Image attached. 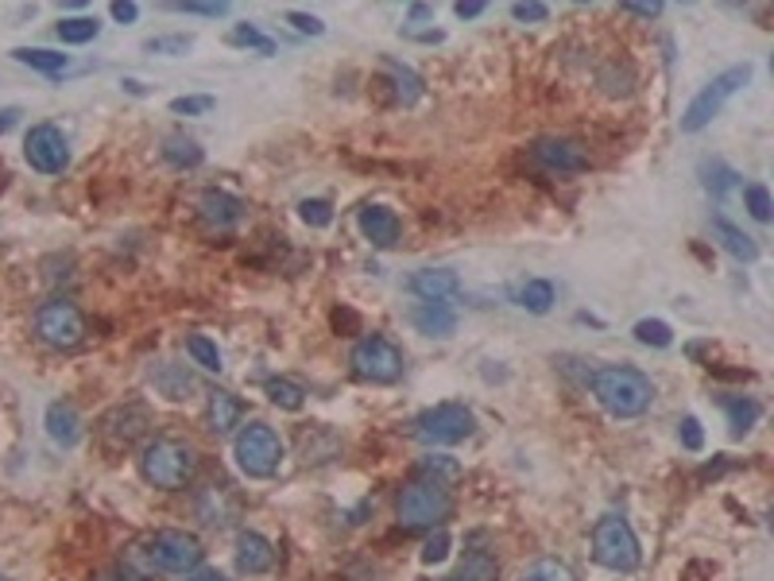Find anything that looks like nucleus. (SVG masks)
Here are the masks:
<instances>
[{
    "mask_svg": "<svg viewBox=\"0 0 774 581\" xmlns=\"http://www.w3.org/2000/svg\"><path fill=\"white\" fill-rule=\"evenodd\" d=\"M152 426V415H147V407H139V403H128V407H116L105 415V423H101V431H105V438L113 446H132L139 438V434Z\"/></svg>",
    "mask_w": 774,
    "mask_h": 581,
    "instance_id": "obj_12",
    "label": "nucleus"
},
{
    "mask_svg": "<svg viewBox=\"0 0 774 581\" xmlns=\"http://www.w3.org/2000/svg\"><path fill=\"white\" fill-rule=\"evenodd\" d=\"M395 516L407 532H434L453 516V496H449L446 484L434 481H411L400 489L395 500Z\"/></svg>",
    "mask_w": 774,
    "mask_h": 581,
    "instance_id": "obj_3",
    "label": "nucleus"
},
{
    "mask_svg": "<svg viewBox=\"0 0 774 581\" xmlns=\"http://www.w3.org/2000/svg\"><path fill=\"white\" fill-rule=\"evenodd\" d=\"M383 66H388V75H392L395 93H400L403 105H415V101L423 98V82H418L415 70H411V66H403V63H395V58H383Z\"/></svg>",
    "mask_w": 774,
    "mask_h": 581,
    "instance_id": "obj_26",
    "label": "nucleus"
},
{
    "mask_svg": "<svg viewBox=\"0 0 774 581\" xmlns=\"http://www.w3.org/2000/svg\"><path fill=\"white\" fill-rule=\"evenodd\" d=\"M357 225L372 248H392L395 241H400V217H395V210H388V205H364Z\"/></svg>",
    "mask_w": 774,
    "mask_h": 581,
    "instance_id": "obj_15",
    "label": "nucleus"
},
{
    "mask_svg": "<svg viewBox=\"0 0 774 581\" xmlns=\"http://www.w3.org/2000/svg\"><path fill=\"white\" fill-rule=\"evenodd\" d=\"M245 418V400L225 388H213L210 392V403H205V423H210L213 434H228L233 426H240Z\"/></svg>",
    "mask_w": 774,
    "mask_h": 581,
    "instance_id": "obj_17",
    "label": "nucleus"
},
{
    "mask_svg": "<svg viewBox=\"0 0 774 581\" xmlns=\"http://www.w3.org/2000/svg\"><path fill=\"white\" fill-rule=\"evenodd\" d=\"M728 411V423H732V434L736 438H743V434L751 431V426L759 423V415H763V407H759L755 400H720Z\"/></svg>",
    "mask_w": 774,
    "mask_h": 581,
    "instance_id": "obj_28",
    "label": "nucleus"
},
{
    "mask_svg": "<svg viewBox=\"0 0 774 581\" xmlns=\"http://www.w3.org/2000/svg\"><path fill=\"white\" fill-rule=\"evenodd\" d=\"M233 454H237L240 473L253 477V481H263V477L276 473L279 461H283V443H279V434L271 431L268 423H253L237 434Z\"/></svg>",
    "mask_w": 774,
    "mask_h": 581,
    "instance_id": "obj_5",
    "label": "nucleus"
},
{
    "mask_svg": "<svg viewBox=\"0 0 774 581\" xmlns=\"http://www.w3.org/2000/svg\"><path fill=\"white\" fill-rule=\"evenodd\" d=\"M152 384L159 388L167 400H187V395L194 392V377H190L187 369H179V365H171V360L155 365V369H152Z\"/></svg>",
    "mask_w": 774,
    "mask_h": 581,
    "instance_id": "obj_22",
    "label": "nucleus"
},
{
    "mask_svg": "<svg viewBox=\"0 0 774 581\" xmlns=\"http://www.w3.org/2000/svg\"><path fill=\"white\" fill-rule=\"evenodd\" d=\"M299 217L306 225H314V230H326V225L334 222V205H329L326 198H306V202L299 205Z\"/></svg>",
    "mask_w": 774,
    "mask_h": 581,
    "instance_id": "obj_37",
    "label": "nucleus"
},
{
    "mask_svg": "<svg viewBox=\"0 0 774 581\" xmlns=\"http://www.w3.org/2000/svg\"><path fill=\"white\" fill-rule=\"evenodd\" d=\"M164 159L171 167H179V171H187V167L202 164V148H198V139L182 136V132H171V136L164 139Z\"/></svg>",
    "mask_w": 774,
    "mask_h": 581,
    "instance_id": "obj_23",
    "label": "nucleus"
},
{
    "mask_svg": "<svg viewBox=\"0 0 774 581\" xmlns=\"http://www.w3.org/2000/svg\"><path fill=\"white\" fill-rule=\"evenodd\" d=\"M228 43H233V47H253V51H260V55H276V40L263 35L260 27H248V24L233 27V32H228Z\"/></svg>",
    "mask_w": 774,
    "mask_h": 581,
    "instance_id": "obj_34",
    "label": "nucleus"
},
{
    "mask_svg": "<svg viewBox=\"0 0 774 581\" xmlns=\"http://www.w3.org/2000/svg\"><path fill=\"white\" fill-rule=\"evenodd\" d=\"M682 446H685V450H693V454H697V450H702V446H705V434H702V423H697V418H682Z\"/></svg>",
    "mask_w": 774,
    "mask_h": 581,
    "instance_id": "obj_42",
    "label": "nucleus"
},
{
    "mask_svg": "<svg viewBox=\"0 0 774 581\" xmlns=\"http://www.w3.org/2000/svg\"><path fill=\"white\" fill-rule=\"evenodd\" d=\"M593 395L608 415L636 418L654 403V384L647 372L631 369V365H604L593 372Z\"/></svg>",
    "mask_w": 774,
    "mask_h": 581,
    "instance_id": "obj_1",
    "label": "nucleus"
},
{
    "mask_svg": "<svg viewBox=\"0 0 774 581\" xmlns=\"http://www.w3.org/2000/svg\"><path fill=\"white\" fill-rule=\"evenodd\" d=\"M276 566V547H271L263 535L240 532L237 539V570L240 573H268Z\"/></svg>",
    "mask_w": 774,
    "mask_h": 581,
    "instance_id": "obj_20",
    "label": "nucleus"
},
{
    "mask_svg": "<svg viewBox=\"0 0 774 581\" xmlns=\"http://www.w3.org/2000/svg\"><path fill=\"white\" fill-rule=\"evenodd\" d=\"M113 20H121V24H136V16H139V4H132V0H116L113 9Z\"/></svg>",
    "mask_w": 774,
    "mask_h": 581,
    "instance_id": "obj_45",
    "label": "nucleus"
},
{
    "mask_svg": "<svg viewBox=\"0 0 774 581\" xmlns=\"http://www.w3.org/2000/svg\"><path fill=\"white\" fill-rule=\"evenodd\" d=\"M287 24H294L299 32H306V35H322V32H326V24H322L318 16H306V12H291V16H287Z\"/></svg>",
    "mask_w": 774,
    "mask_h": 581,
    "instance_id": "obj_44",
    "label": "nucleus"
},
{
    "mask_svg": "<svg viewBox=\"0 0 774 581\" xmlns=\"http://www.w3.org/2000/svg\"><path fill=\"white\" fill-rule=\"evenodd\" d=\"M411 326L426 337H453L457 311L449 303H418L415 311H411Z\"/></svg>",
    "mask_w": 774,
    "mask_h": 581,
    "instance_id": "obj_19",
    "label": "nucleus"
},
{
    "mask_svg": "<svg viewBox=\"0 0 774 581\" xmlns=\"http://www.w3.org/2000/svg\"><path fill=\"white\" fill-rule=\"evenodd\" d=\"M473 431H476V418L464 403H438V407L423 411V415L415 418V431L411 434L426 446H457Z\"/></svg>",
    "mask_w": 774,
    "mask_h": 581,
    "instance_id": "obj_8",
    "label": "nucleus"
},
{
    "mask_svg": "<svg viewBox=\"0 0 774 581\" xmlns=\"http://www.w3.org/2000/svg\"><path fill=\"white\" fill-rule=\"evenodd\" d=\"M47 434L66 450L82 443V415H78V407L70 400H55L47 407Z\"/></svg>",
    "mask_w": 774,
    "mask_h": 581,
    "instance_id": "obj_18",
    "label": "nucleus"
},
{
    "mask_svg": "<svg viewBox=\"0 0 774 581\" xmlns=\"http://www.w3.org/2000/svg\"><path fill=\"white\" fill-rule=\"evenodd\" d=\"M535 159L550 171H588V152L577 139H538Z\"/></svg>",
    "mask_w": 774,
    "mask_h": 581,
    "instance_id": "obj_13",
    "label": "nucleus"
},
{
    "mask_svg": "<svg viewBox=\"0 0 774 581\" xmlns=\"http://www.w3.org/2000/svg\"><path fill=\"white\" fill-rule=\"evenodd\" d=\"M198 210H202V222L213 225V230H228V225H237L245 217V202L225 194V190H202Z\"/></svg>",
    "mask_w": 774,
    "mask_h": 581,
    "instance_id": "obj_16",
    "label": "nucleus"
},
{
    "mask_svg": "<svg viewBox=\"0 0 774 581\" xmlns=\"http://www.w3.org/2000/svg\"><path fill=\"white\" fill-rule=\"evenodd\" d=\"M713 233L720 237L725 253H732L736 260H743V264H755V260H759V245H755V241H751L743 230H736V225L728 222L725 213H717V217H713Z\"/></svg>",
    "mask_w": 774,
    "mask_h": 581,
    "instance_id": "obj_21",
    "label": "nucleus"
},
{
    "mask_svg": "<svg viewBox=\"0 0 774 581\" xmlns=\"http://www.w3.org/2000/svg\"><path fill=\"white\" fill-rule=\"evenodd\" d=\"M496 573H500V566H496V555H492V550H469L457 581H496Z\"/></svg>",
    "mask_w": 774,
    "mask_h": 581,
    "instance_id": "obj_25",
    "label": "nucleus"
},
{
    "mask_svg": "<svg viewBox=\"0 0 774 581\" xmlns=\"http://www.w3.org/2000/svg\"><path fill=\"white\" fill-rule=\"evenodd\" d=\"M35 334L51 349H78L86 342V319L70 299H51L35 311Z\"/></svg>",
    "mask_w": 774,
    "mask_h": 581,
    "instance_id": "obj_10",
    "label": "nucleus"
},
{
    "mask_svg": "<svg viewBox=\"0 0 774 581\" xmlns=\"http://www.w3.org/2000/svg\"><path fill=\"white\" fill-rule=\"evenodd\" d=\"M190 47H194L190 35H164V40H147V51H155V55H187Z\"/></svg>",
    "mask_w": 774,
    "mask_h": 581,
    "instance_id": "obj_39",
    "label": "nucleus"
},
{
    "mask_svg": "<svg viewBox=\"0 0 774 581\" xmlns=\"http://www.w3.org/2000/svg\"><path fill=\"white\" fill-rule=\"evenodd\" d=\"M187 353L194 357V365H202L205 372H221V369H225V365H221V349L210 342V337L190 334V337H187Z\"/></svg>",
    "mask_w": 774,
    "mask_h": 581,
    "instance_id": "obj_33",
    "label": "nucleus"
},
{
    "mask_svg": "<svg viewBox=\"0 0 774 581\" xmlns=\"http://www.w3.org/2000/svg\"><path fill=\"white\" fill-rule=\"evenodd\" d=\"M202 558H205L202 543L190 532H179V527L155 532V539L147 543V562L159 573H179V578H187V573H194L198 566H202Z\"/></svg>",
    "mask_w": 774,
    "mask_h": 581,
    "instance_id": "obj_9",
    "label": "nucleus"
},
{
    "mask_svg": "<svg viewBox=\"0 0 774 581\" xmlns=\"http://www.w3.org/2000/svg\"><path fill=\"white\" fill-rule=\"evenodd\" d=\"M187 581H228L221 570H194V573H187Z\"/></svg>",
    "mask_w": 774,
    "mask_h": 581,
    "instance_id": "obj_48",
    "label": "nucleus"
},
{
    "mask_svg": "<svg viewBox=\"0 0 774 581\" xmlns=\"http://www.w3.org/2000/svg\"><path fill=\"white\" fill-rule=\"evenodd\" d=\"M93 581H132L128 573H101V578H93Z\"/></svg>",
    "mask_w": 774,
    "mask_h": 581,
    "instance_id": "obj_52",
    "label": "nucleus"
},
{
    "mask_svg": "<svg viewBox=\"0 0 774 581\" xmlns=\"http://www.w3.org/2000/svg\"><path fill=\"white\" fill-rule=\"evenodd\" d=\"M446 555H449V535L438 527V532H434L430 539H426V547H423V562H441V558H446Z\"/></svg>",
    "mask_w": 774,
    "mask_h": 581,
    "instance_id": "obj_41",
    "label": "nucleus"
},
{
    "mask_svg": "<svg viewBox=\"0 0 774 581\" xmlns=\"http://www.w3.org/2000/svg\"><path fill=\"white\" fill-rule=\"evenodd\" d=\"M593 558L604 566V570H616V573L639 570V562H643V550H639V539H636V532H631L628 519H619V516L596 519V527H593Z\"/></svg>",
    "mask_w": 774,
    "mask_h": 581,
    "instance_id": "obj_4",
    "label": "nucleus"
},
{
    "mask_svg": "<svg viewBox=\"0 0 774 581\" xmlns=\"http://www.w3.org/2000/svg\"><path fill=\"white\" fill-rule=\"evenodd\" d=\"M411 40H418V43H441V32H411Z\"/></svg>",
    "mask_w": 774,
    "mask_h": 581,
    "instance_id": "obj_51",
    "label": "nucleus"
},
{
    "mask_svg": "<svg viewBox=\"0 0 774 581\" xmlns=\"http://www.w3.org/2000/svg\"><path fill=\"white\" fill-rule=\"evenodd\" d=\"M519 581H577V573H573L562 558H535V562L523 570Z\"/></svg>",
    "mask_w": 774,
    "mask_h": 581,
    "instance_id": "obj_29",
    "label": "nucleus"
},
{
    "mask_svg": "<svg viewBox=\"0 0 774 581\" xmlns=\"http://www.w3.org/2000/svg\"><path fill=\"white\" fill-rule=\"evenodd\" d=\"M748 78H751V66L748 63H743V66H728L725 75L713 78V82L689 101V109H685V116H682V132H702L705 124H709L713 116H717L720 109H725L728 101H732L736 93L748 86Z\"/></svg>",
    "mask_w": 774,
    "mask_h": 581,
    "instance_id": "obj_6",
    "label": "nucleus"
},
{
    "mask_svg": "<svg viewBox=\"0 0 774 581\" xmlns=\"http://www.w3.org/2000/svg\"><path fill=\"white\" fill-rule=\"evenodd\" d=\"M636 337L643 345H654V349H666V345L674 342V329L659 319H643V322H636Z\"/></svg>",
    "mask_w": 774,
    "mask_h": 581,
    "instance_id": "obj_35",
    "label": "nucleus"
},
{
    "mask_svg": "<svg viewBox=\"0 0 774 581\" xmlns=\"http://www.w3.org/2000/svg\"><path fill=\"white\" fill-rule=\"evenodd\" d=\"M198 473V454L190 443L171 438V434H159L139 450V477H144L152 489L179 492L194 481Z\"/></svg>",
    "mask_w": 774,
    "mask_h": 581,
    "instance_id": "obj_2",
    "label": "nucleus"
},
{
    "mask_svg": "<svg viewBox=\"0 0 774 581\" xmlns=\"http://www.w3.org/2000/svg\"><path fill=\"white\" fill-rule=\"evenodd\" d=\"M515 303L530 314H547L550 306H554V283H550V279H527V283L519 287Z\"/></svg>",
    "mask_w": 774,
    "mask_h": 581,
    "instance_id": "obj_24",
    "label": "nucleus"
},
{
    "mask_svg": "<svg viewBox=\"0 0 774 581\" xmlns=\"http://www.w3.org/2000/svg\"><path fill=\"white\" fill-rule=\"evenodd\" d=\"M179 12H190V16H210V20H217V16H225L228 12V4H198V0H187V4H175Z\"/></svg>",
    "mask_w": 774,
    "mask_h": 581,
    "instance_id": "obj_43",
    "label": "nucleus"
},
{
    "mask_svg": "<svg viewBox=\"0 0 774 581\" xmlns=\"http://www.w3.org/2000/svg\"><path fill=\"white\" fill-rule=\"evenodd\" d=\"M352 372L368 384H395L403 377V349L392 342V337L383 334H372L364 342L352 345V357H349Z\"/></svg>",
    "mask_w": 774,
    "mask_h": 581,
    "instance_id": "obj_7",
    "label": "nucleus"
},
{
    "mask_svg": "<svg viewBox=\"0 0 774 581\" xmlns=\"http://www.w3.org/2000/svg\"><path fill=\"white\" fill-rule=\"evenodd\" d=\"M98 35H101V24L93 16H74V20H63V24H58V40L74 43V47H78V43L98 40Z\"/></svg>",
    "mask_w": 774,
    "mask_h": 581,
    "instance_id": "obj_32",
    "label": "nucleus"
},
{
    "mask_svg": "<svg viewBox=\"0 0 774 581\" xmlns=\"http://www.w3.org/2000/svg\"><path fill=\"white\" fill-rule=\"evenodd\" d=\"M407 287L411 295L423 299V303H446V299H453L461 291V279L449 268H423L407 279Z\"/></svg>",
    "mask_w": 774,
    "mask_h": 581,
    "instance_id": "obj_14",
    "label": "nucleus"
},
{
    "mask_svg": "<svg viewBox=\"0 0 774 581\" xmlns=\"http://www.w3.org/2000/svg\"><path fill=\"white\" fill-rule=\"evenodd\" d=\"M12 58L32 66V70H43V75H58V70H66V55L47 51V47H16L12 51Z\"/></svg>",
    "mask_w": 774,
    "mask_h": 581,
    "instance_id": "obj_27",
    "label": "nucleus"
},
{
    "mask_svg": "<svg viewBox=\"0 0 774 581\" xmlns=\"http://www.w3.org/2000/svg\"><path fill=\"white\" fill-rule=\"evenodd\" d=\"M423 481H434V484H453L461 477V466H457L449 454H426L423 466H418Z\"/></svg>",
    "mask_w": 774,
    "mask_h": 581,
    "instance_id": "obj_30",
    "label": "nucleus"
},
{
    "mask_svg": "<svg viewBox=\"0 0 774 581\" xmlns=\"http://www.w3.org/2000/svg\"><path fill=\"white\" fill-rule=\"evenodd\" d=\"M213 105H217V101H213L210 93H194V98H175V101H171V113L202 116V113H210Z\"/></svg>",
    "mask_w": 774,
    "mask_h": 581,
    "instance_id": "obj_40",
    "label": "nucleus"
},
{
    "mask_svg": "<svg viewBox=\"0 0 774 581\" xmlns=\"http://www.w3.org/2000/svg\"><path fill=\"white\" fill-rule=\"evenodd\" d=\"M20 121V109H0V132H9Z\"/></svg>",
    "mask_w": 774,
    "mask_h": 581,
    "instance_id": "obj_49",
    "label": "nucleus"
},
{
    "mask_svg": "<svg viewBox=\"0 0 774 581\" xmlns=\"http://www.w3.org/2000/svg\"><path fill=\"white\" fill-rule=\"evenodd\" d=\"M512 20H519V24H542V20H550V4L519 0V4H512Z\"/></svg>",
    "mask_w": 774,
    "mask_h": 581,
    "instance_id": "obj_38",
    "label": "nucleus"
},
{
    "mask_svg": "<svg viewBox=\"0 0 774 581\" xmlns=\"http://www.w3.org/2000/svg\"><path fill=\"white\" fill-rule=\"evenodd\" d=\"M434 9L430 4H411V20H430Z\"/></svg>",
    "mask_w": 774,
    "mask_h": 581,
    "instance_id": "obj_50",
    "label": "nucleus"
},
{
    "mask_svg": "<svg viewBox=\"0 0 774 581\" xmlns=\"http://www.w3.org/2000/svg\"><path fill=\"white\" fill-rule=\"evenodd\" d=\"M624 12H631V16H643V20H654L662 12V4H624Z\"/></svg>",
    "mask_w": 774,
    "mask_h": 581,
    "instance_id": "obj_47",
    "label": "nucleus"
},
{
    "mask_svg": "<svg viewBox=\"0 0 774 581\" xmlns=\"http://www.w3.org/2000/svg\"><path fill=\"white\" fill-rule=\"evenodd\" d=\"M743 202H748L751 217L755 222H771V190L763 187V182H751V187H743Z\"/></svg>",
    "mask_w": 774,
    "mask_h": 581,
    "instance_id": "obj_36",
    "label": "nucleus"
},
{
    "mask_svg": "<svg viewBox=\"0 0 774 581\" xmlns=\"http://www.w3.org/2000/svg\"><path fill=\"white\" fill-rule=\"evenodd\" d=\"M268 400L283 411H299L302 403H306V388H302L299 380H287V377L268 380Z\"/></svg>",
    "mask_w": 774,
    "mask_h": 581,
    "instance_id": "obj_31",
    "label": "nucleus"
},
{
    "mask_svg": "<svg viewBox=\"0 0 774 581\" xmlns=\"http://www.w3.org/2000/svg\"><path fill=\"white\" fill-rule=\"evenodd\" d=\"M24 159L40 175H63L70 167V144L58 124H35L24 139Z\"/></svg>",
    "mask_w": 774,
    "mask_h": 581,
    "instance_id": "obj_11",
    "label": "nucleus"
},
{
    "mask_svg": "<svg viewBox=\"0 0 774 581\" xmlns=\"http://www.w3.org/2000/svg\"><path fill=\"white\" fill-rule=\"evenodd\" d=\"M484 9H489V4H481V0H469V4H464V0H461V4H453V12H457V16H461V20H476Z\"/></svg>",
    "mask_w": 774,
    "mask_h": 581,
    "instance_id": "obj_46",
    "label": "nucleus"
}]
</instances>
